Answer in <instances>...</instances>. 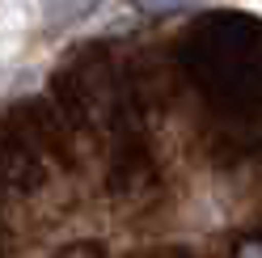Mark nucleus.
<instances>
[{"label": "nucleus", "mask_w": 262, "mask_h": 258, "mask_svg": "<svg viewBox=\"0 0 262 258\" xmlns=\"http://www.w3.org/2000/svg\"><path fill=\"white\" fill-rule=\"evenodd\" d=\"M97 0H47V17L51 22H76L80 13H89Z\"/></svg>", "instance_id": "f257e3e1"}, {"label": "nucleus", "mask_w": 262, "mask_h": 258, "mask_svg": "<svg viewBox=\"0 0 262 258\" xmlns=\"http://www.w3.org/2000/svg\"><path fill=\"white\" fill-rule=\"evenodd\" d=\"M55 258H102V250H97L93 241H76V246H68V250H59Z\"/></svg>", "instance_id": "f03ea898"}, {"label": "nucleus", "mask_w": 262, "mask_h": 258, "mask_svg": "<svg viewBox=\"0 0 262 258\" xmlns=\"http://www.w3.org/2000/svg\"><path fill=\"white\" fill-rule=\"evenodd\" d=\"M237 258H262V241H241Z\"/></svg>", "instance_id": "7ed1b4c3"}]
</instances>
